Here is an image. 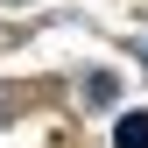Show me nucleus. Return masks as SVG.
<instances>
[{
    "label": "nucleus",
    "mask_w": 148,
    "mask_h": 148,
    "mask_svg": "<svg viewBox=\"0 0 148 148\" xmlns=\"http://www.w3.org/2000/svg\"><path fill=\"white\" fill-rule=\"evenodd\" d=\"M113 148H148V113H120V127H113Z\"/></svg>",
    "instance_id": "obj_1"
},
{
    "label": "nucleus",
    "mask_w": 148,
    "mask_h": 148,
    "mask_svg": "<svg viewBox=\"0 0 148 148\" xmlns=\"http://www.w3.org/2000/svg\"><path fill=\"white\" fill-rule=\"evenodd\" d=\"M85 99H92V106H106V99H113V78H106V71H92V85H85Z\"/></svg>",
    "instance_id": "obj_2"
}]
</instances>
